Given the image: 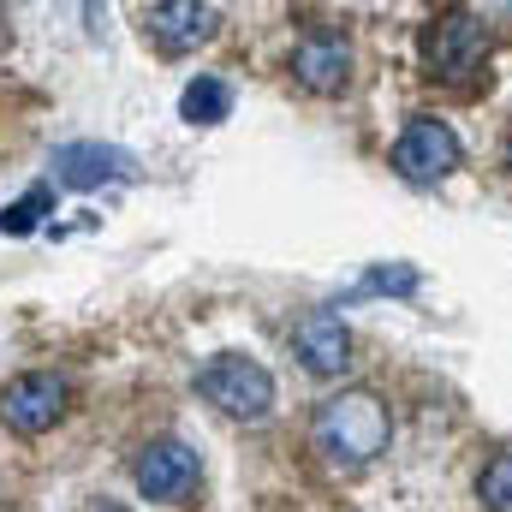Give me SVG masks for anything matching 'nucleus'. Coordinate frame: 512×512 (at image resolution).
I'll return each instance as SVG.
<instances>
[{"label":"nucleus","mask_w":512,"mask_h":512,"mask_svg":"<svg viewBox=\"0 0 512 512\" xmlns=\"http://www.w3.org/2000/svg\"><path fill=\"white\" fill-rule=\"evenodd\" d=\"M54 179L72 191L108 185V179H131V155L114 143H60L54 149Z\"/></svg>","instance_id":"nucleus-9"},{"label":"nucleus","mask_w":512,"mask_h":512,"mask_svg":"<svg viewBox=\"0 0 512 512\" xmlns=\"http://www.w3.org/2000/svg\"><path fill=\"white\" fill-rule=\"evenodd\" d=\"M60 411H66V376H54V370H30L0 387V423L12 435H42L60 423Z\"/></svg>","instance_id":"nucleus-5"},{"label":"nucleus","mask_w":512,"mask_h":512,"mask_svg":"<svg viewBox=\"0 0 512 512\" xmlns=\"http://www.w3.org/2000/svg\"><path fill=\"white\" fill-rule=\"evenodd\" d=\"M6 36H12V18H6V6H0V48H6Z\"/></svg>","instance_id":"nucleus-15"},{"label":"nucleus","mask_w":512,"mask_h":512,"mask_svg":"<svg viewBox=\"0 0 512 512\" xmlns=\"http://www.w3.org/2000/svg\"><path fill=\"white\" fill-rule=\"evenodd\" d=\"M96 512H126V507H96Z\"/></svg>","instance_id":"nucleus-16"},{"label":"nucleus","mask_w":512,"mask_h":512,"mask_svg":"<svg viewBox=\"0 0 512 512\" xmlns=\"http://www.w3.org/2000/svg\"><path fill=\"white\" fill-rule=\"evenodd\" d=\"M358 292H393V298H411V292H417V268H411V262H393V268H370Z\"/></svg>","instance_id":"nucleus-14"},{"label":"nucleus","mask_w":512,"mask_h":512,"mask_svg":"<svg viewBox=\"0 0 512 512\" xmlns=\"http://www.w3.org/2000/svg\"><path fill=\"white\" fill-rule=\"evenodd\" d=\"M292 352H298V364L310 376H340L352 364V334H346V322L334 310H304L292 322Z\"/></svg>","instance_id":"nucleus-7"},{"label":"nucleus","mask_w":512,"mask_h":512,"mask_svg":"<svg viewBox=\"0 0 512 512\" xmlns=\"http://www.w3.org/2000/svg\"><path fill=\"white\" fill-rule=\"evenodd\" d=\"M507 161H512V143H507Z\"/></svg>","instance_id":"nucleus-17"},{"label":"nucleus","mask_w":512,"mask_h":512,"mask_svg":"<svg viewBox=\"0 0 512 512\" xmlns=\"http://www.w3.org/2000/svg\"><path fill=\"white\" fill-rule=\"evenodd\" d=\"M292 78L310 90V96H340L346 78H352V42L340 30H310L298 48H292Z\"/></svg>","instance_id":"nucleus-6"},{"label":"nucleus","mask_w":512,"mask_h":512,"mask_svg":"<svg viewBox=\"0 0 512 512\" xmlns=\"http://www.w3.org/2000/svg\"><path fill=\"white\" fill-rule=\"evenodd\" d=\"M393 167L411 185H441L459 167V137H453V126H441L435 114H411L405 131H399V143H393Z\"/></svg>","instance_id":"nucleus-4"},{"label":"nucleus","mask_w":512,"mask_h":512,"mask_svg":"<svg viewBox=\"0 0 512 512\" xmlns=\"http://www.w3.org/2000/svg\"><path fill=\"white\" fill-rule=\"evenodd\" d=\"M179 114H185L191 126H221V120L233 114V90H227L221 78H209V72H203V78H191V84H185Z\"/></svg>","instance_id":"nucleus-11"},{"label":"nucleus","mask_w":512,"mask_h":512,"mask_svg":"<svg viewBox=\"0 0 512 512\" xmlns=\"http://www.w3.org/2000/svg\"><path fill=\"white\" fill-rule=\"evenodd\" d=\"M387 435H393V417H387L382 393L370 387H346L322 399L310 417V447L322 453L328 471H364L376 453H387Z\"/></svg>","instance_id":"nucleus-1"},{"label":"nucleus","mask_w":512,"mask_h":512,"mask_svg":"<svg viewBox=\"0 0 512 512\" xmlns=\"http://www.w3.org/2000/svg\"><path fill=\"white\" fill-rule=\"evenodd\" d=\"M197 393L209 399V405H221L227 417H268V405H274V382H268V370L245 358V352H215L203 370H197Z\"/></svg>","instance_id":"nucleus-3"},{"label":"nucleus","mask_w":512,"mask_h":512,"mask_svg":"<svg viewBox=\"0 0 512 512\" xmlns=\"http://www.w3.org/2000/svg\"><path fill=\"white\" fill-rule=\"evenodd\" d=\"M483 54H489V30H483L477 12L453 6V12H435V18L423 24V66H429V78H441V84H471L477 66H483Z\"/></svg>","instance_id":"nucleus-2"},{"label":"nucleus","mask_w":512,"mask_h":512,"mask_svg":"<svg viewBox=\"0 0 512 512\" xmlns=\"http://www.w3.org/2000/svg\"><path fill=\"white\" fill-rule=\"evenodd\" d=\"M149 36L167 48V54H185V48H197V42H209L215 36V24H221V12L215 6H203V0H161V6H149Z\"/></svg>","instance_id":"nucleus-10"},{"label":"nucleus","mask_w":512,"mask_h":512,"mask_svg":"<svg viewBox=\"0 0 512 512\" xmlns=\"http://www.w3.org/2000/svg\"><path fill=\"white\" fill-rule=\"evenodd\" d=\"M131 477H137V489H143L149 501H179V495L197 483V453H191L185 441H149V447L137 453Z\"/></svg>","instance_id":"nucleus-8"},{"label":"nucleus","mask_w":512,"mask_h":512,"mask_svg":"<svg viewBox=\"0 0 512 512\" xmlns=\"http://www.w3.org/2000/svg\"><path fill=\"white\" fill-rule=\"evenodd\" d=\"M477 495H483V507L489 512H512V453H495V459L483 465Z\"/></svg>","instance_id":"nucleus-12"},{"label":"nucleus","mask_w":512,"mask_h":512,"mask_svg":"<svg viewBox=\"0 0 512 512\" xmlns=\"http://www.w3.org/2000/svg\"><path fill=\"white\" fill-rule=\"evenodd\" d=\"M48 203H54V191H48V185H36L30 197H18L12 209H0V233H30V227L42 221V209H48Z\"/></svg>","instance_id":"nucleus-13"}]
</instances>
